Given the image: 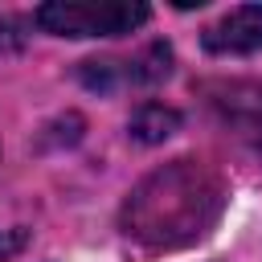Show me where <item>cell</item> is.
<instances>
[{"label":"cell","mask_w":262,"mask_h":262,"mask_svg":"<svg viewBox=\"0 0 262 262\" xmlns=\"http://www.w3.org/2000/svg\"><path fill=\"white\" fill-rule=\"evenodd\" d=\"M225 188L221 180L192 160H176L160 172H151L123 205V229L127 237L151 246V250H176L209 233V225L221 217Z\"/></svg>","instance_id":"cell-1"},{"label":"cell","mask_w":262,"mask_h":262,"mask_svg":"<svg viewBox=\"0 0 262 262\" xmlns=\"http://www.w3.org/2000/svg\"><path fill=\"white\" fill-rule=\"evenodd\" d=\"M176 127H180V115H176L172 106H164V102H143V106L131 115V135H135L139 143H160V139H168Z\"/></svg>","instance_id":"cell-4"},{"label":"cell","mask_w":262,"mask_h":262,"mask_svg":"<svg viewBox=\"0 0 262 262\" xmlns=\"http://www.w3.org/2000/svg\"><path fill=\"white\" fill-rule=\"evenodd\" d=\"M201 45H205L209 53H221V57L258 53V49H262V4L229 8L217 25H209V29L201 33Z\"/></svg>","instance_id":"cell-3"},{"label":"cell","mask_w":262,"mask_h":262,"mask_svg":"<svg viewBox=\"0 0 262 262\" xmlns=\"http://www.w3.org/2000/svg\"><path fill=\"white\" fill-rule=\"evenodd\" d=\"M20 246H25V233H20V229H16V233H8V237L0 242V262H4V258H12Z\"/></svg>","instance_id":"cell-5"},{"label":"cell","mask_w":262,"mask_h":262,"mask_svg":"<svg viewBox=\"0 0 262 262\" xmlns=\"http://www.w3.org/2000/svg\"><path fill=\"white\" fill-rule=\"evenodd\" d=\"M33 20L53 37H119L147 20L143 0H49Z\"/></svg>","instance_id":"cell-2"}]
</instances>
